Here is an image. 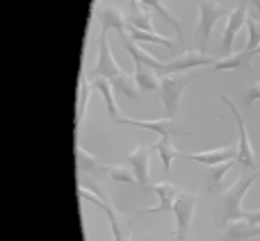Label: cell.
Returning <instances> with one entry per match:
<instances>
[{
  "label": "cell",
  "instance_id": "cell-17",
  "mask_svg": "<svg viewBox=\"0 0 260 241\" xmlns=\"http://www.w3.org/2000/svg\"><path fill=\"white\" fill-rule=\"evenodd\" d=\"M94 89L99 91L101 96H103V100H105V107H108L110 118H112L114 123H121V120H123V114L119 112V107H117V100H114V89H112V82H110V80H105V77H96V80H94Z\"/></svg>",
  "mask_w": 260,
  "mask_h": 241
},
{
  "label": "cell",
  "instance_id": "cell-23",
  "mask_svg": "<svg viewBox=\"0 0 260 241\" xmlns=\"http://www.w3.org/2000/svg\"><path fill=\"white\" fill-rule=\"evenodd\" d=\"M91 91H94V80L89 77V73H82L80 75V91H78V125L85 120L87 103H89Z\"/></svg>",
  "mask_w": 260,
  "mask_h": 241
},
{
  "label": "cell",
  "instance_id": "cell-2",
  "mask_svg": "<svg viewBox=\"0 0 260 241\" xmlns=\"http://www.w3.org/2000/svg\"><path fill=\"white\" fill-rule=\"evenodd\" d=\"M258 175H260V169L247 171V173L240 175V178L235 180L224 193H221V207H224L221 219L224 221L231 223V221H240V219H247L249 216V212L242 207V200H244V193L249 191V187L258 180Z\"/></svg>",
  "mask_w": 260,
  "mask_h": 241
},
{
  "label": "cell",
  "instance_id": "cell-30",
  "mask_svg": "<svg viewBox=\"0 0 260 241\" xmlns=\"http://www.w3.org/2000/svg\"><path fill=\"white\" fill-rule=\"evenodd\" d=\"M251 5H253V7H258V9H260V0H251Z\"/></svg>",
  "mask_w": 260,
  "mask_h": 241
},
{
  "label": "cell",
  "instance_id": "cell-8",
  "mask_svg": "<svg viewBox=\"0 0 260 241\" xmlns=\"http://www.w3.org/2000/svg\"><path fill=\"white\" fill-rule=\"evenodd\" d=\"M194 207H197V196L192 191H180L174 203V216H176V239L185 241L189 237V228H192L194 219Z\"/></svg>",
  "mask_w": 260,
  "mask_h": 241
},
{
  "label": "cell",
  "instance_id": "cell-4",
  "mask_svg": "<svg viewBox=\"0 0 260 241\" xmlns=\"http://www.w3.org/2000/svg\"><path fill=\"white\" fill-rule=\"evenodd\" d=\"M194 77H187L183 73H174V75H165L160 80V98L165 105L167 118H174L178 112V103L183 98V94L187 91V87L192 85Z\"/></svg>",
  "mask_w": 260,
  "mask_h": 241
},
{
  "label": "cell",
  "instance_id": "cell-24",
  "mask_svg": "<svg viewBox=\"0 0 260 241\" xmlns=\"http://www.w3.org/2000/svg\"><path fill=\"white\" fill-rule=\"evenodd\" d=\"M155 152L160 155V159H162V164H165L167 173L171 171V164H174L176 157H180V150L174 146V143H171V137H160V139H157Z\"/></svg>",
  "mask_w": 260,
  "mask_h": 241
},
{
  "label": "cell",
  "instance_id": "cell-6",
  "mask_svg": "<svg viewBox=\"0 0 260 241\" xmlns=\"http://www.w3.org/2000/svg\"><path fill=\"white\" fill-rule=\"evenodd\" d=\"M219 98H221V103L229 105V109L235 116V125H238V164L244 166V169H251V166H256V150H253V146H251L249 130H247V125H244L242 114H240V109L235 107V103L229 98V96L221 94Z\"/></svg>",
  "mask_w": 260,
  "mask_h": 241
},
{
  "label": "cell",
  "instance_id": "cell-13",
  "mask_svg": "<svg viewBox=\"0 0 260 241\" xmlns=\"http://www.w3.org/2000/svg\"><path fill=\"white\" fill-rule=\"evenodd\" d=\"M247 18H249V14H247V5L244 3L238 5L233 12H229V18H226V32H224V39H221V46H224L226 53L233 48L235 36H238V32L242 30V25L247 23Z\"/></svg>",
  "mask_w": 260,
  "mask_h": 241
},
{
  "label": "cell",
  "instance_id": "cell-16",
  "mask_svg": "<svg viewBox=\"0 0 260 241\" xmlns=\"http://www.w3.org/2000/svg\"><path fill=\"white\" fill-rule=\"evenodd\" d=\"M260 234V223H253L249 219H240V221H231L224 230V239L226 241H247L251 237Z\"/></svg>",
  "mask_w": 260,
  "mask_h": 241
},
{
  "label": "cell",
  "instance_id": "cell-9",
  "mask_svg": "<svg viewBox=\"0 0 260 241\" xmlns=\"http://www.w3.org/2000/svg\"><path fill=\"white\" fill-rule=\"evenodd\" d=\"M217 59H212L210 55L206 53H199L197 48L194 50H185L180 57H174L171 62L162 64L160 71H157V75L165 77V75H174V73H183L187 71V68H197V66H210V64H215Z\"/></svg>",
  "mask_w": 260,
  "mask_h": 241
},
{
  "label": "cell",
  "instance_id": "cell-21",
  "mask_svg": "<svg viewBox=\"0 0 260 241\" xmlns=\"http://www.w3.org/2000/svg\"><path fill=\"white\" fill-rule=\"evenodd\" d=\"M128 34H130V39L137 41V44H153V46H162V48H167V50H174V48H176V41L167 39V36L157 34V32H144V30H133V27H130Z\"/></svg>",
  "mask_w": 260,
  "mask_h": 241
},
{
  "label": "cell",
  "instance_id": "cell-22",
  "mask_svg": "<svg viewBox=\"0 0 260 241\" xmlns=\"http://www.w3.org/2000/svg\"><path fill=\"white\" fill-rule=\"evenodd\" d=\"M112 89H114V94H119V96H126V98H137V94H139V87H137V82H135V75H128L126 71L121 73V75H117V77H112Z\"/></svg>",
  "mask_w": 260,
  "mask_h": 241
},
{
  "label": "cell",
  "instance_id": "cell-12",
  "mask_svg": "<svg viewBox=\"0 0 260 241\" xmlns=\"http://www.w3.org/2000/svg\"><path fill=\"white\" fill-rule=\"evenodd\" d=\"M180 157L199 162V164H206V166H217V164H224V162L238 159V148L224 146V148H215V150H206V152H180Z\"/></svg>",
  "mask_w": 260,
  "mask_h": 241
},
{
  "label": "cell",
  "instance_id": "cell-28",
  "mask_svg": "<svg viewBox=\"0 0 260 241\" xmlns=\"http://www.w3.org/2000/svg\"><path fill=\"white\" fill-rule=\"evenodd\" d=\"M238 164V159H231V162H224V164H217V166H210V187H217V184L224 180V175L229 173L233 166Z\"/></svg>",
  "mask_w": 260,
  "mask_h": 241
},
{
  "label": "cell",
  "instance_id": "cell-29",
  "mask_svg": "<svg viewBox=\"0 0 260 241\" xmlns=\"http://www.w3.org/2000/svg\"><path fill=\"white\" fill-rule=\"evenodd\" d=\"M249 221H253V223H260V210H253V212H249V216H247Z\"/></svg>",
  "mask_w": 260,
  "mask_h": 241
},
{
  "label": "cell",
  "instance_id": "cell-7",
  "mask_svg": "<svg viewBox=\"0 0 260 241\" xmlns=\"http://www.w3.org/2000/svg\"><path fill=\"white\" fill-rule=\"evenodd\" d=\"M121 73H123L121 64L114 59L112 50H110L108 32L101 30V36H99V57H96L94 68L89 71V77H91V80H96V77H105V80H112V77L121 75Z\"/></svg>",
  "mask_w": 260,
  "mask_h": 241
},
{
  "label": "cell",
  "instance_id": "cell-18",
  "mask_svg": "<svg viewBox=\"0 0 260 241\" xmlns=\"http://www.w3.org/2000/svg\"><path fill=\"white\" fill-rule=\"evenodd\" d=\"M160 80L155 68L146 66V64H135V82H137L139 91H160Z\"/></svg>",
  "mask_w": 260,
  "mask_h": 241
},
{
  "label": "cell",
  "instance_id": "cell-15",
  "mask_svg": "<svg viewBox=\"0 0 260 241\" xmlns=\"http://www.w3.org/2000/svg\"><path fill=\"white\" fill-rule=\"evenodd\" d=\"M128 25L133 30H144V32H157L153 27V9L144 7L142 3H133L130 0V9H128Z\"/></svg>",
  "mask_w": 260,
  "mask_h": 241
},
{
  "label": "cell",
  "instance_id": "cell-27",
  "mask_svg": "<svg viewBox=\"0 0 260 241\" xmlns=\"http://www.w3.org/2000/svg\"><path fill=\"white\" fill-rule=\"evenodd\" d=\"M247 30H249V41L244 48L251 50V53H256L260 48V21H256L253 16L247 18Z\"/></svg>",
  "mask_w": 260,
  "mask_h": 241
},
{
  "label": "cell",
  "instance_id": "cell-3",
  "mask_svg": "<svg viewBox=\"0 0 260 241\" xmlns=\"http://www.w3.org/2000/svg\"><path fill=\"white\" fill-rule=\"evenodd\" d=\"M221 18H229V12L221 7L219 3L215 0H203L199 5V23H197V30H194V41H197V50L199 53H206L208 44H210V32L215 27L217 21Z\"/></svg>",
  "mask_w": 260,
  "mask_h": 241
},
{
  "label": "cell",
  "instance_id": "cell-1",
  "mask_svg": "<svg viewBox=\"0 0 260 241\" xmlns=\"http://www.w3.org/2000/svg\"><path fill=\"white\" fill-rule=\"evenodd\" d=\"M78 196L82 198V200L91 203V205L101 207V210L108 214L110 219V230H112V237L114 241H133V225H135V219H128V216H123L121 212L117 210V207L112 205V203L105 198L103 191H99L96 187H87L85 182H78Z\"/></svg>",
  "mask_w": 260,
  "mask_h": 241
},
{
  "label": "cell",
  "instance_id": "cell-26",
  "mask_svg": "<svg viewBox=\"0 0 260 241\" xmlns=\"http://www.w3.org/2000/svg\"><path fill=\"white\" fill-rule=\"evenodd\" d=\"M108 178L114 180V182H121V184H137V178H135L133 169H128V166H110L108 171Z\"/></svg>",
  "mask_w": 260,
  "mask_h": 241
},
{
  "label": "cell",
  "instance_id": "cell-20",
  "mask_svg": "<svg viewBox=\"0 0 260 241\" xmlns=\"http://www.w3.org/2000/svg\"><path fill=\"white\" fill-rule=\"evenodd\" d=\"M76 152H78V171H80V173H82V171H94V173H108V171H110V166H105L96 155L87 152L80 143H78Z\"/></svg>",
  "mask_w": 260,
  "mask_h": 241
},
{
  "label": "cell",
  "instance_id": "cell-31",
  "mask_svg": "<svg viewBox=\"0 0 260 241\" xmlns=\"http://www.w3.org/2000/svg\"><path fill=\"white\" fill-rule=\"evenodd\" d=\"M256 55H260V48H258V50H256Z\"/></svg>",
  "mask_w": 260,
  "mask_h": 241
},
{
  "label": "cell",
  "instance_id": "cell-19",
  "mask_svg": "<svg viewBox=\"0 0 260 241\" xmlns=\"http://www.w3.org/2000/svg\"><path fill=\"white\" fill-rule=\"evenodd\" d=\"M99 18H101V27L105 32L110 30H119L121 34H126V27H128V18L123 16L121 9L117 7H105L99 12Z\"/></svg>",
  "mask_w": 260,
  "mask_h": 241
},
{
  "label": "cell",
  "instance_id": "cell-5",
  "mask_svg": "<svg viewBox=\"0 0 260 241\" xmlns=\"http://www.w3.org/2000/svg\"><path fill=\"white\" fill-rule=\"evenodd\" d=\"M155 152V143L146 146V143H139L133 152H128V164L133 169L135 178H137V187L142 191H153V180H151V155Z\"/></svg>",
  "mask_w": 260,
  "mask_h": 241
},
{
  "label": "cell",
  "instance_id": "cell-11",
  "mask_svg": "<svg viewBox=\"0 0 260 241\" xmlns=\"http://www.w3.org/2000/svg\"><path fill=\"white\" fill-rule=\"evenodd\" d=\"M153 193L157 196V200H160V203H157L155 207H144V210H139L137 214L133 216L135 221H137L139 216H144V214H162V212H171L180 191H178V187H176V184H171V182H155V184H153Z\"/></svg>",
  "mask_w": 260,
  "mask_h": 241
},
{
  "label": "cell",
  "instance_id": "cell-25",
  "mask_svg": "<svg viewBox=\"0 0 260 241\" xmlns=\"http://www.w3.org/2000/svg\"><path fill=\"white\" fill-rule=\"evenodd\" d=\"M133 3H142L144 7H151L153 12H157V14H160L162 18H165L167 23H169L171 27H174V30H176V34H180V23L176 21L174 16H171V12H169V9L165 7V5L160 3V0H133Z\"/></svg>",
  "mask_w": 260,
  "mask_h": 241
},
{
  "label": "cell",
  "instance_id": "cell-10",
  "mask_svg": "<svg viewBox=\"0 0 260 241\" xmlns=\"http://www.w3.org/2000/svg\"><path fill=\"white\" fill-rule=\"evenodd\" d=\"M121 125H130V128L139 130H151L157 137H180V134H192L189 130H183L180 125H176L174 118H153V120H139V118H128L123 116Z\"/></svg>",
  "mask_w": 260,
  "mask_h": 241
},
{
  "label": "cell",
  "instance_id": "cell-14",
  "mask_svg": "<svg viewBox=\"0 0 260 241\" xmlns=\"http://www.w3.org/2000/svg\"><path fill=\"white\" fill-rule=\"evenodd\" d=\"M256 57V53H251V50H238V53H231L226 55L224 59H217L215 64H212L210 71H238V68H247V71H251V59Z\"/></svg>",
  "mask_w": 260,
  "mask_h": 241
}]
</instances>
